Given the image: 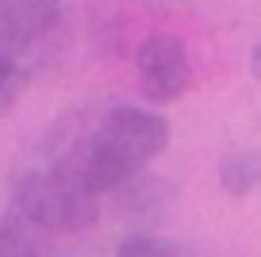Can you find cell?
Segmentation results:
<instances>
[{"mask_svg": "<svg viewBox=\"0 0 261 257\" xmlns=\"http://www.w3.org/2000/svg\"><path fill=\"white\" fill-rule=\"evenodd\" d=\"M16 54L19 50H12L8 42L0 39V104H8V100L16 96V89L23 85V69H19Z\"/></svg>", "mask_w": 261, "mask_h": 257, "instance_id": "ba28073f", "label": "cell"}, {"mask_svg": "<svg viewBox=\"0 0 261 257\" xmlns=\"http://www.w3.org/2000/svg\"><path fill=\"white\" fill-rule=\"evenodd\" d=\"M165 146H169V119L165 115L150 112V108L119 104L104 112V119L96 123L81 153L65 165L81 169L96 192H119L158 153H165Z\"/></svg>", "mask_w": 261, "mask_h": 257, "instance_id": "6da1fadb", "label": "cell"}, {"mask_svg": "<svg viewBox=\"0 0 261 257\" xmlns=\"http://www.w3.org/2000/svg\"><path fill=\"white\" fill-rule=\"evenodd\" d=\"M250 73H253V77L261 81V42L253 46V54H250Z\"/></svg>", "mask_w": 261, "mask_h": 257, "instance_id": "9c48e42d", "label": "cell"}, {"mask_svg": "<svg viewBox=\"0 0 261 257\" xmlns=\"http://www.w3.org/2000/svg\"><path fill=\"white\" fill-rule=\"evenodd\" d=\"M115 257H196L185 242L158 238V234H127L115 246Z\"/></svg>", "mask_w": 261, "mask_h": 257, "instance_id": "8992f818", "label": "cell"}, {"mask_svg": "<svg viewBox=\"0 0 261 257\" xmlns=\"http://www.w3.org/2000/svg\"><path fill=\"white\" fill-rule=\"evenodd\" d=\"M62 0H0V39L12 50L31 46L58 23Z\"/></svg>", "mask_w": 261, "mask_h": 257, "instance_id": "277c9868", "label": "cell"}, {"mask_svg": "<svg viewBox=\"0 0 261 257\" xmlns=\"http://www.w3.org/2000/svg\"><path fill=\"white\" fill-rule=\"evenodd\" d=\"M219 185H223V192L234 196V200L257 192V185H261V153L257 150H227L219 158Z\"/></svg>", "mask_w": 261, "mask_h": 257, "instance_id": "5b68a950", "label": "cell"}, {"mask_svg": "<svg viewBox=\"0 0 261 257\" xmlns=\"http://www.w3.org/2000/svg\"><path fill=\"white\" fill-rule=\"evenodd\" d=\"M0 257H39V246L31 238V223L19 211L0 219Z\"/></svg>", "mask_w": 261, "mask_h": 257, "instance_id": "52a82bcc", "label": "cell"}, {"mask_svg": "<svg viewBox=\"0 0 261 257\" xmlns=\"http://www.w3.org/2000/svg\"><path fill=\"white\" fill-rule=\"evenodd\" d=\"M135 65H139V81L154 104H173L192 85V62H188V50L177 35L142 39L135 50Z\"/></svg>", "mask_w": 261, "mask_h": 257, "instance_id": "3957f363", "label": "cell"}, {"mask_svg": "<svg viewBox=\"0 0 261 257\" xmlns=\"http://www.w3.org/2000/svg\"><path fill=\"white\" fill-rule=\"evenodd\" d=\"M96 188L85 181L81 169L58 165L50 169H31L23 177H16L12 188V211L27 219L31 226L50 234H81L96 223L100 208H96Z\"/></svg>", "mask_w": 261, "mask_h": 257, "instance_id": "7a4b0ae2", "label": "cell"}]
</instances>
